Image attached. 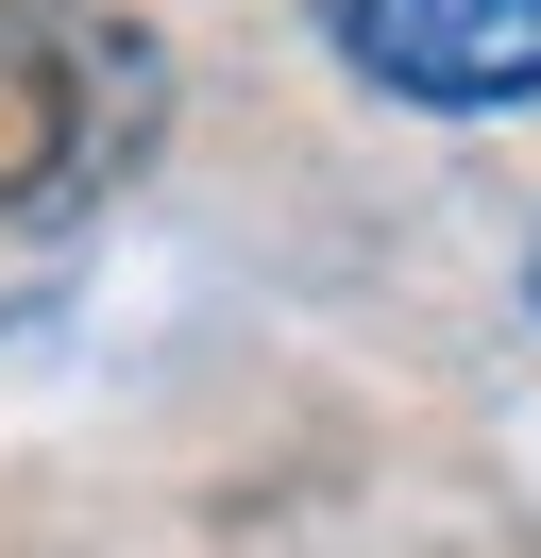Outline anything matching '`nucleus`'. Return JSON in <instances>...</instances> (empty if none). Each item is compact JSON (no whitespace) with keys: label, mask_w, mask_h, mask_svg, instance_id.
<instances>
[{"label":"nucleus","mask_w":541,"mask_h":558,"mask_svg":"<svg viewBox=\"0 0 541 558\" xmlns=\"http://www.w3.org/2000/svg\"><path fill=\"white\" fill-rule=\"evenodd\" d=\"M322 35H338L356 85H389V102H423V119L541 102V0H322Z\"/></svg>","instance_id":"nucleus-1"},{"label":"nucleus","mask_w":541,"mask_h":558,"mask_svg":"<svg viewBox=\"0 0 541 558\" xmlns=\"http://www.w3.org/2000/svg\"><path fill=\"white\" fill-rule=\"evenodd\" d=\"M525 305H541V254H525Z\"/></svg>","instance_id":"nucleus-2"}]
</instances>
